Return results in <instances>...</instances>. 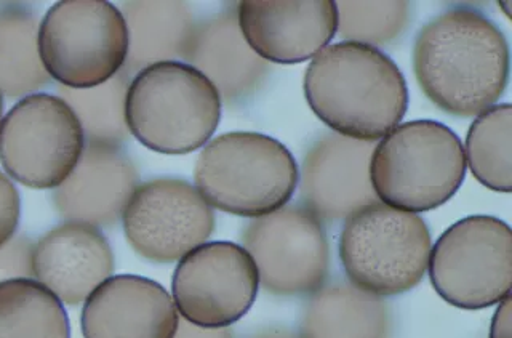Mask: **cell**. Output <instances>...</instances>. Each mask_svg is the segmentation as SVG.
Listing matches in <instances>:
<instances>
[{
  "instance_id": "obj_17",
  "label": "cell",
  "mask_w": 512,
  "mask_h": 338,
  "mask_svg": "<svg viewBox=\"0 0 512 338\" xmlns=\"http://www.w3.org/2000/svg\"><path fill=\"white\" fill-rule=\"evenodd\" d=\"M34 278L76 306L114 273V252L100 228L66 222L55 226L34 244Z\"/></svg>"
},
{
  "instance_id": "obj_8",
  "label": "cell",
  "mask_w": 512,
  "mask_h": 338,
  "mask_svg": "<svg viewBox=\"0 0 512 338\" xmlns=\"http://www.w3.org/2000/svg\"><path fill=\"white\" fill-rule=\"evenodd\" d=\"M432 287L461 310H484L511 295L512 231L488 215H472L440 234L429 255Z\"/></svg>"
},
{
  "instance_id": "obj_6",
  "label": "cell",
  "mask_w": 512,
  "mask_h": 338,
  "mask_svg": "<svg viewBox=\"0 0 512 338\" xmlns=\"http://www.w3.org/2000/svg\"><path fill=\"white\" fill-rule=\"evenodd\" d=\"M431 247L423 218L376 201L344 222L338 249L352 286L376 297H394L420 284Z\"/></svg>"
},
{
  "instance_id": "obj_11",
  "label": "cell",
  "mask_w": 512,
  "mask_h": 338,
  "mask_svg": "<svg viewBox=\"0 0 512 338\" xmlns=\"http://www.w3.org/2000/svg\"><path fill=\"white\" fill-rule=\"evenodd\" d=\"M260 289L258 270L244 247L205 242L181 258L172 279L173 303L184 321L205 329L244 318Z\"/></svg>"
},
{
  "instance_id": "obj_9",
  "label": "cell",
  "mask_w": 512,
  "mask_h": 338,
  "mask_svg": "<svg viewBox=\"0 0 512 338\" xmlns=\"http://www.w3.org/2000/svg\"><path fill=\"white\" fill-rule=\"evenodd\" d=\"M82 125L66 101L50 93L21 98L0 124V164L34 190H55L84 153Z\"/></svg>"
},
{
  "instance_id": "obj_7",
  "label": "cell",
  "mask_w": 512,
  "mask_h": 338,
  "mask_svg": "<svg viewBox=\"0 0 512 338\" xmlns=\"http://www.w3.org/2000/svg\"><path fill=\"white\" fill-rule=\"evenodd\" d=\"M39 55L48 76L69 89H92L124 69L128 31L106 0H64L40 21Z\"/></svg>"
},
{
  "instance_id": "obj_32",
  "label": "cell",
  "mask_w": 512,
  "mask_h": 338,
  "mask_svg": "<svg viewBox=\"0 0 512 338\" xmlns=\"http://www.w3.org/2000/svg\"><path fill=\"white\" fill-rule=\"evenodd\" d=\"M2 114H4V100H2V95H0V124H2Z\"/></svg>"
},
{
  "instance_id": "obj_18",
  "label": "cell",
  "mask_w": 512,
  "mask_h": 338,
  "mask_svg": "<svg viewBox=\"0 0 512 338\" xmlns=\"http://www.w3.org/2000/svg\"><path fill=\"white\" fill-rule=\"evenodd\" d=\"M183 61L204 74L220 93L221 103L228 106L247 103L271 69L242 36L237 9L199 21Z\"/></svg>"
},
{
  "instance_id": "obj_21",
  "label": "cell",
  "mask_w": 512,
  "mask_h": 338,
  "mask_svg": "<svg viewBox=\"0 0 512 338\" xmlns=\"http://www.w3.org/2000/svg\"><path fill=\"white\" fill-rule=\"evenodd\" d=\"M39 28L34 7L0 2V95L29 97L52 82L40 61Z\"/></svg>"
},
{
  "instance_id": "obj_5",
  "label": "cell",
  "mask_w": 512,
  "mask_h": 338,
  "mask_svg": "<svg viewBox=\"0 0 512 338\" xmlns=\"http://www.w3.org/2000/svg\"><path fill=\"white\" fill-rule=\"evenodd\" d=\"M460 138L429 119L405 122L381 138L370 161L378 201L405 212H428L455 196L466 177Z\"/></svg>"
},
{
  "instance_id": "obj_14",
  "label": "cell",
  "mask_w": 512,
  "mask_h": 338,
  "mask_svg": "<svg viewBox=\"0 0 512 338\" xmlns=\"http://www.w3.org/2000/svg\"><path fill=\"white\" fill-rule=\"evenodd\" d=\"M237 21L250 49L280 65L316 57L338 29L333 0H244L237 5Z\"/></svg>"
},
{
  "instance_id": "obj_15",
  "label": "cell",
  "mask_w": 512,
  "mask_h": 338,
  "mask_svg": "<svg viewBox=\"0 0 512 338\" xmlns=\"http://www.w3.org/2000/svg\"><path fill=\"white\" fill-rule=\"evenodd\" d=\"M180 316L165 287L152 279L119 274L84 302V338H173Z\"/></svg>"
},
{
  "instance_id": "obj_26",
  "label": "cell",
  "mask_w": 512,
  "mask_h": 338,
  "mask_svg": "<svg viewBox=\"0 0 512 338\" xmlns=\"http://www.w3.org/2000/svg\"><path fill=\"white\" fill-rule=\"evenodd\" d=\"M34 244L28 236H13L5 246L0 247V282L10 279L34 278Z\"/></svg>"
},
{
  "instance_id": "obj_3",
  "label": "cell",
  "mask_w": 512,
  "mask_h": 338,
  "mask_svg": "<svg viewBox=\"0 0 512 338\" xmlns=\"http://www.w3.org/2000/svg\"><path fill=\"white\" fill-rule=\"evenodd\" d=\"M125 119L130 135L160 154L180 156L207 145L221 121V98L204 74L165 61L135 74Z\"/></svg>"
},
{
  "instance_id": "obj_4",
  "label": "cell",
  "mask_w": 512,
  "mask_h": 338,
  "mask_svg": "<svg viewBox=\"0 0 512 338\" xmlns=\"http://www.w3.org/2000/svg\"><path fill=\"white\" fill-rule=\"evenodd\" d=\"M298 175L295 157L276 138L229 132L202 149L194 182L208 206L258 218L287 206L298 186Z\"/></svg>"
},
{
  "instance_id": "obj_13",
  "label": "cell",
  "mask_w": 512,
  "mask_h": 338,
  "mask_svg": "<svg viewBox=\"0 0 512 338\" xmlns=\"http://www.w3.org/2000/svg\"><path fill=\"white\" fill-rule=\"evenodd\" d=\"M373 143L327 133L312 143L298 175L304 209L319 222H346L378 201L370 182Z\"/></svg>"
},
{
  "instance_id": "obj_27",
  "label": "cell",
  "mask_w": 512,
  "mask_h": 338,
  "mask_svg": "<svg viewBox=\"0 0 512 338\" xmlns=\"http://www.w3.org/2000/svg\"><path fill=\"white\" fill-rule=\"evenodd\" d=\"M20 217V193L8 175L0 172V247L15 236Z\"/></svg>"
},
{
  "instance_id": "obj_19",
  "label": "cell",
  "mask_w": 512,
  "mask_h": 338,
  "mask_svg": "<svg viewBox=\"0 0 512 338\" xmlns=\"http://www.w3.org/2000/svg\"><path fill=\"white\" fill-rule=\"evenodd\" d=\"M300 338H389L388 306L376 295L332 282L312 292L301 314Z\"/></svg>"
},
{
  "instance_id": "obj_25",
  "label": "cell",
  "mask_w": 512,
  "mask_h": 338,
  "mask_svg": "<svg viewBox=\"0 0 512 338\" xmlns=\"http://www.w3.org/2000/svg\"><path fill=\"white\" fill-rule=\"evenodd\" d=\"M338 13L336 34L343 42L388 45L404 34L410 23V2H335Z\"/></svg>"
},
{
  "instance_id": "obj_10",
  "label": "cell",
  "mask_w": 512,
  "mask_h": 338,
  "mask_svg": "<svg viewBox=\"0 0 512 338\" xmlns=\"http://www.w3.org/2000/svg\"><path fill=\"white\" fill-rule=\"evenodd\" d=\"M263 289L279 297L311 295L330 271V246L322 222L300 206L253 218L242 233Z\"/></svg>"
},
{
  "instance_id": "obj_12",
  "label": "cell",
  "mask_w": 512,
  "mask_h": 338,
  "mask_svg": "<svg viewBox=\"0 0 512 338\" xmlns=\"http://www.w3.org/2000/svg\"><path fill=\"white\" fill-rule=\"evenodd\" d=\"M122 226L140 257L173 263L208 241L215 230V214L196 186L178 178H156L136 188Z\"/></svg>"
},
{
  "instance_id": "obj_22",
  "label": "cell",
  "mask_w": 512,
  "mask_h": 338,
  "mask_svg": "<svg viewBox=\"0 0 512 338\" xmlns=\"http://www.w3.org/2000/svg\"><path fill=\"white\" fill-rule=\"evenodd\" d=\"M0 338H71L68 313L36 279L0 282Z\"/></svg>"
},
{
  "instance_id": "obj_20",
  "label": "cell",
  "mask_w": 512,
  "mask_h": 338,
  "mask_svg": "<svg viewBox=\"0 0 512 338\" xmlns=\"http://www.w3.org/2000/svg\"><path fill=\"white\" fill-rule=\"evenodd\" d=\"M128 31L125 73L138 74L144 68L184 60L196 28L186 2H124L120 9Z\"/></svg>"
},
{
  "instance_id": "obj_23",
  "label": "cell",
  "mask_w": 512,
  "mask_h": 338,
  "mask_svg": "<svg viewBox=\"0 0 512 338\" xmlns=\"http://www.w3.org/2000/svg\"><path fill=\"white\" fill-rule=\"evenodd\" d=\"M466 167L496 193L512 191V106L495 105L477 116L466 137Z\"/></svg>"
},
{
  "instance_id": "obj_29",
  "label": "cell",
  "mask_w": 512,
  "mask_h": 338,
  "mask_svg": "<svg viewBox=\"0 0 512 338\" xmlns=\"http://www.w3.org/2000/svg\"><path fill=\"white\" fill-rule=\"evenodd\" d=\"M173 338H234V332L231 327L205 329V327L194 326L191 322L180 319L178 330Z\"/></svg>"
},
{
  "instance_id": "obj_24",
  "label": "cell",
  "mask_w": 512,
  "mask_h": 338,
  "mask_svg": "<svg viewBox=\"0 0 512 338\" xmlns=\"http://www.w3.org/2000/svg\"><path fill=\"white\" fill-rule=\"evenodd\" d=\"M132 76L124 69L111 81L92 89H69L58 85L56 92L68 103L84 130L85 143L122 146L130 137L125 119V101Z\"/></svg>"
},
{
  "instance_id": "obj_30",
  "label": "cell",
  "mask_w": 512,
  "mask_h": 338,
  "mask_svg": "<svg viewBox=\"0 0 512 338\" xmlns=\"http://www.w3.org/2000/svg\"><path fill=\"white\" fill-rule=\"evenodd\" d=\"M248 338H300V335L288 329H264Z\"/></svg>"
},
{
  "instance_id": "obj_28",
  "label": "cell",
  "mask_w": 512,
  "mask_h": 338,
  "mask_svg": "<svg viewBox=\"0 0 512 338\" xmlns=\"http://www.w3.org/2000/svg\"><path fill=\"white\" fill-rule=\"evenodd\" d=\"M512 298L511 295L498 303L490 326V338H511L512 327Z\"/></svg>"
},
{
  "instance_id": "obj_1",
  "label": "cell",
  "mask_w": 512,
  "mask_h": 338,
  "mask_svg": "<svg viewBox=\"0 0 512 338\" xmlns=\"http://www.w3.org/2000/svg\"><path fill=\"white\" fill-rule=\"evenodd\" d=\"M509 45L501 29L472 9L440 13L421 28L413 73L444 113L474 117L495 106L509 81Z\"/></svg>"
},
{
  "instance_id": "obj_2",
  "label": "cell",
  "mask_w": 512,
  "mask_h": 338,
  "mask_svg": "<svg viewBox=\"0 0 512 338\" xmlns=\"http://www.w3.org/2000/svg\"><path fill=\"white\" fill-rule=\"evenodd\" d=\"M303 87L312 113L354 140H381L407 113L404 74L386 53L368 45H328L312 58Z\"/></svg>"
},
{
  "instance_id": "obj_31",
  "label": "cell",
  "mask_w": 512,
  "mask_h": 338,
  "mask_svg": "<svg viewBox=\"0 0 512 338\" xmlns=\"http://www.w3.org/2000/svg\"><path fill=\"white\" fill-rule=\"evenodd\" d=\"M500 7L501 9L504 10V13H506V18H508V20H511V12H509V7H511V2H500Z\"/></svg>"
},
{
  "instance_id": "obj_16",
  "label": "cell",
  "mask_w": 512,
  "mask_h": 338,
  "mask_svg": "<svg viewBox=\"0 0 512 338\" xmlns=\"http://www.w3.org/2000/svg\"><path fill=\"white\" fill-rule=\"evenodd\" d=\"M138 186L140 174L124 149L85 143L76 169L53 190V206L66 222L112 228Z\"/></svg>"
}]
</instances>
